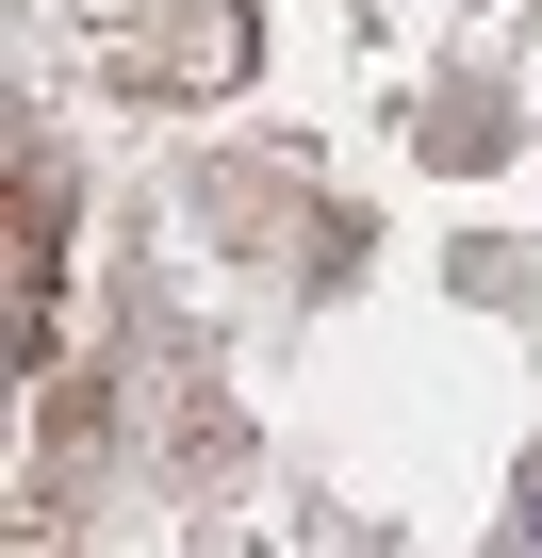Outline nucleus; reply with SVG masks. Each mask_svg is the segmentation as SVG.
<instances>
[{
  "label": "nucleus",
  "instance_id": "obj_1",
  "mask_svg": "<svg viewBox=\"0 0 542 558\" xmlns=\"http://www.w3.org/2000/svg\"><path fill=\"white\" fill-rule=\"evenodd\" d=\"M526 542H542V460H526Z\"/></svg>",
  "mask_w": 542,
  "mask_h": 558
}]
</instances>
